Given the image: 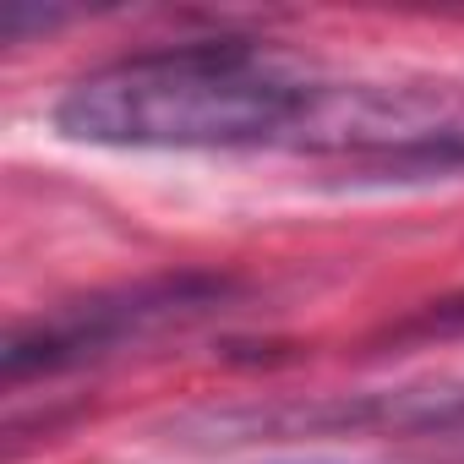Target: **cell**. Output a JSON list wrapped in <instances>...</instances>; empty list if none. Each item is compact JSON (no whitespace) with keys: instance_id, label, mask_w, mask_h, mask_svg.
Listing matches in <instances>:
<instances>
[{"instance_id":"obj_1","label":"cell","mask_w":464,"mask_h":464,"mask_svg":"<svg viewBox=\"0 0 464 464\" xmlns=\"http://www.w3.org/2000/svg\"><path fill=\"white\" fill-rule=\"evenodd\" d=\"M312 77L285 61L218 39L126 55L88 72L55 104V126L93 148H252L301 142L312 104Z\"/></svg>"},{"instance_id":"obj_2","label":"cell","mask_w":464,"mask_h":464,"mask_svg":"<svg viewBox=\"0 0 464 464\" xmlns=\"http://www.w3.org/2000/svg\"><path fill=\"white\" fill-rule=\"evenodd\" d=\"M236 301V279L224 274H164V279H137L121 290H99L88 301H72L50 317H34L12 328L0 350V377L28 382V377H55L82 361H99L121 344H137L164 328L202 323Z\"/></svg>"},{"instance_id":"obj_3","label":"cell","mask_w":464,"mask_h":464,"mask_svg":"<svg viewBox=\"0 0 464 464\" xmlns=\"http://www.w3.org/2000/svg\"><path fill=\"white\" fill-rule=\"evenodd\" d=\"M464 388L420 382V388H377V393H323V399H268V404H208L169 426V437L191 448H236V442H279V437H328V431H459Z\"/></svg>"},{"instance_id":"obj_4","label":"cell","mask_w":464,"mask_h":464,"mask_svg":"<svg viewBox=\"0 0 464 464\" xmlns=\"http://www.w3.org/2000/svg\"><path fill=\"white\" fill-rule=\"evenodd\" d=\"M61 23H72V12H61V6H28V0H12V6L0 12V39H6V44H23L28 34H50V28H61Z\"/></svg>"},{"instance_id":"obj_5","label":"cell","mask_w":464,"mask_h":464,"mask_svg":"<svg viewBox=\"0 0 464 464\" xmlns=\"http://www.w3.org/2000/svg\"><path fill=\"white\" fill-rule=\"evenodd\" d=\"M312 464H317V459H312Z\"/></svg>"}]
</instances>
